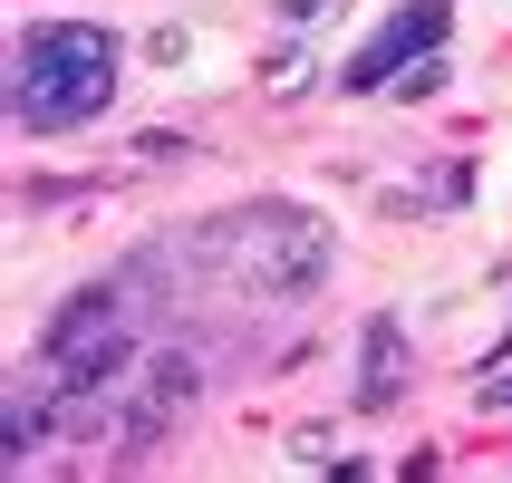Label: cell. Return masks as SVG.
Masks as SVG:
<instances>
[{"label": "cell", "instance_id": "cell-1", "mask_svg": "<svg viewBox=\"0 0 512 483\" xmlns=\"http://www.w3.org/2000/svg\"><path fill=\"white\" fill-rule=\"evenodd\" d=\"M155 271H107V281H87L78 300H58L49 319V387L68 406H97V397H126V377L136 358L155 348Z\"/></svg>", "mask_w": 512, "mask_h": 483}, {"label": "cell", "instance_id": "cell-2", "mask_svg": "<svg viewBox=\"0 0 512 483\" xmlns=\"http://www.w3.org/2000/svg\"><path fill=\"white\" fill-rule=\"evenodd\" d=\"M203 252L223 261L252 300H310L339 271V232L290 194H252V203H232V213L203 223Z\"/></svg>", "mask_w": 512, "mask_h": 483}, {"label": "cell", "instance_id": "cell-3", "mask_svg": "<svg viewBox=\"0 0 512 483\" xmlns=\"http://www.w3.org/2000/svg\"><path fill=\"white\" fill-rule=\"evenodd\" d=\"M116 97V29L97 20H29L10 39V116L29 136H68Z\"/></svg>", "mask_w": 512, "mask_h": 483}, {"label": "cell", "instance_id": "cell-4", "mask_svg": "<svg viewBox=\"0 0 512 483\" xmlns=\"http://www.w3.org/2000/svg\"><path fill=\"white\" fill-rule=\"evenodd\" d=\"M445 0H397L387 20L348 49V68H339V87L348 97H377V87H406V68H426V58H445Z\"/></svg>", "mask_w": 512, "mask_h": 483}, {"label": "cell", "instance_id": "cell-5", "mask_svg": "<svg viewBox=\"0 0 512 483\" xmlns=\"http://www.w3.org/2000/svg\"><path fill=\"white\" fill-rule=\"evenodd\" d=\"M397 397H406V329L397 319H368L358 329V416H377Z\"/></svg>", "mask_w": 512, "mask_h": 483}, {"label": "cell", "instance_id": "cell-6", "mask_svg": "<svg viewBox=\"0 0 512 483\" xmlns=\"http://www.w3.org/2000/svg\"><path fill=\"white\" fill-rule=\"evenodd\" d=\"M290 464H339V435H329V426H300V435H290Z\"/></svg>", "mask_w": 512, "mask_h": 483}, {"label": "cell", "instance_id": "cell-7", "mask_svg": "<svg viewBox=\"0 0 512 483\" xmlns=\"http://www.w3.org/2000/svg\"><path fill=\"white\" fill-rule=\"evenodd\" d=\"M484 406H493V416H512V368H493V377H484Z\"/></svg>", "mask_w": 512, "mask_h": 483}]
</instances>
